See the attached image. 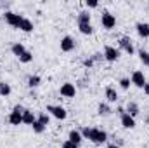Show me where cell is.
I'll return each instance as SVG.
<instances>
[{
	"mask_svg": "<svg viewBox=\"0 0 149 148\" xmlns=\"http://www.w3.org/2000/svg\"><path fill=\"white\" fill-rule=\"evenodd\" d=\"M127 113H128L130 117H134V118H135V117L141 113L139 105H137V103H128V105H127Z\"/></svg>",
	"mask_w": 149,
	"mask_h": 148,
	"instance_id": "19",
	"label": "cell"
},
{
	"mask_svg": "<svg viewBox=\"0 0 149 148\" xmlns=\"http://www.w3.org/2000/svg\"><path fill=\"white\" fill-rule=\"evenodd\" d=\"M10 51H12V54H14L16 58H21V56H23V54H24V52H26L28 49H26V47H24V45H23L21 42H16V44H12Z\"/></svg>",
	"mask_w": 149,
	"mask_h": 148,
	"instance_id": "13",
	"label": "cell"
},
{
	"mask_svg": "<svg viewBox=\"0 0 149 148\" xmlns=\"http://www.w3.org/2000/svg\"><path fill=\"white\" fill-rule=\"evenodd\" d=\"M102 54H104V59H106L108 63H114V61L120 59V49H116V47H113V45H106Z\"/></svg>",
	"mask_w": 149,
	"mask_h": 148,
	"instance_id": "5",
	"label": "cell"
},
{
	"mask_svg": "<svg viewBox=\"0 0 149 148\" xmlns=\"http://www.w3.org/2000/svg\"><path fill=\"white\" fill-rule=\"evenodd\" d=\"M10 92H12L10 85H9L7 82H0V96H2V98H7Z\"/></svg>",
	"mask_w": 149,
	"mask_h": 148,
	"instance_id": "20",
	"label": "cell"
},
{
	"mask_svg": "<svg viewBox=\"0 0 149 148\" xmlns=\"http://www.w3.org/2000/svg\"><path fill=\"white\" fill-rule=\"evenodd\" d=\"M90 129H92V127H83V129L80 131L81 136H83V140H88V138H90Z\"/></svg>",
	"mask_w": 149,
	"mask_h": 148,
	"instance_id": "29",
	"label": "cell"
},
{
	"mask_svg": "<svg viewBox=\"0 0 149 148\" xmlns=\"http://www.w3.org/2000/svg\"><path fill=\"white\" fill-rule=\"evenodd\" d=\"M61 148H78L76 147V145H74V143H71V141H70V140H66V141H64V143H63V147Z\"/></svg>",
	"mask_w": 149,
	"mask_h": 148,
	"instance_id": "32",
	"label": "cell"
},
{
	"mask_svg": "<svg viewBox=\"0 0 149 148\" xmlns=\"http://www.w3.org/2000/svg\"><path fill=\"white\" fill-rule=\"evenodd\" d=\"M78 30H80L81 35H92V33H94L92 25H78Z\"/></svg>",
	"mask_w": 149,
	"mask_h": 148,
	"instance_id": "21",
	"label": "cell"
},
{
	"mask_svg": "<svg viewBox=\"0 0 149 148\" xmlns=\"http://www.w3.org/2000/svg\"><path fill=\"white\" fill-rule=\"evenodd\" d=\"M23 111L24 108L21 106V105H16L12 111H10V115H9V122L12 124V125H19V124H23Z\"/></svg>",
	"mask_w": 149,
	"mask_h": 148,
	"instance_id": "3",
	"label": "cell"
},
{
	"mask_svg": "<svg viewBox=\"0 0 149 148\" xmlns=\"http://www.w3.org/2000/svg\"><path fill=\"white\" fill-rule=\"evenodd\" d=\"M92 143L95 145H104L108 141V132L102 131V129H97V127H92L90 129V138H88Z\"/></svg>",
	"mask_w": 149,
	"mask_h": 148,
	"instance_id": "1",
	"label": "cell"
},
{
	"mask_svg": "<svg viewBox=\"0 0 149 148\" xmlns=\"http://www.w3.org/2000/svg\"><path fill=\"white\" fill-rule=\"evenodd\" d=\"M35 120H37V118H35L33 111L24 108V111H23V124H26V125H33V122H35Z\"/></svg>",
	"mask_w": 149,
	"mask_h": 148,
	"instance_id": "15",
	"label": "cell"
},
{
	"mask_svg": "<svg viewBox=\"0 0 149 148\" xmlns=\"http://www.w3.org/2000/svg\"><path fill=\"white\" fill-rule=\"evenodd\" d=\"M3 19H5V23L10 25L12 28H19V25H21V21H23V16L7 11V12H3Z\"/></svg>",
	"mask_w": 149,
	"mask_h": 148,
	"instance_id": "4",
	"label": "cell"
},
{
	"mask_svg": "<svg viewBox=\"0 0 149 148\" xmlns=\"http://www.w3.org/2000/svg\"><path fill=\"white\" fill-rule=\"evenodd\" d=\"M135 30H137L139 37H142V38L149 37V23H137L135 25Z\"/></svg>",
	"mask_w": 149,
	"mask_h": 148,
	"instance_id": "12",
	"label": "cell"
},
{
	"mask_svg": "<svg viewBox=\"0 0 149 148\" xmlns=\"http://www.w3.org/2000/svg\"><path fill=\"white\" fill-rule=\"evenodd\" d=\"M87 7H88V9H95V7H99V2H95V0H90V2H88V0H87Z\"/></svg>",
	"mask_w": 149,
	"mask_h": 148,
	"instance_id": "31",
	"label": "cell"
},
{
	"mask_svg": "<svg viewBox=\"0 0 149 148\" xmlns=\"http://www.w3.org/2000/svg\"><path fill=\"white\" fill-rule=\"evenodd\" d=\"M73 49H74V40H73V37L66 35V37L61 38V51H63V52H71Z\"/></svg>",
	"mask_w": 149,
	"mask_h": 148,
	"instance_id": "10",
	"label": "cell"
},
{
	"mask_svg": "<svg viewBox=\"0 0 149 148\" xmlns=\"http://www.w3.org/2000/svg\"><path fill=\"white\" fill-rule=\"evenodd\" d=\"M104 96H106L108 103H116V99H118V92H116L113 87H106V91H104Z\"/></svg>",
	"mask_w": 149,
	"mask_h": 148,
	"instance_id": "17",
	"label": "cell"
},
{
	"mask_svg": "<svg viewBox=\"0 0 149 148\" xmlns=\"http://www.w3.org/2000/svg\"><path fill=\"white\" fill-rule=\"evenodd\" d=\"M120 120H121V125H123L125 129H134V127H135V118L130 117L127 111H125L123 115H120Z\"/></svg>",
	"mask_w": 149,
	"mask_h": 148,
	"instance_id": "11",
	"label": "cell"
},
{
	"mask_svg": "<svg viewBox=\"0 0 149 148\" xmlns=\"http://www.w3.org/2000/svg\"><path fill=\"white\" fill-rule=\"evenodd\" d=\"M101 25H102V28H106V30H113V28L116 26V18L113 16L111 12L104 11L102 16H101Z\"/></svg>",
	"mask_w": 149,
	"mask_h": 148,
	"instance_id": "6",
	"label": "cell"
},
{
	"mask_svg": "<svg viewBox=\"0 0 149 148\" xmlns=\"http://www.w3.org/2000/svg\"><path fill=\"white\" fill-rule=\"evenodd\" d=\"M78 25H90V12L88 11H81L78 14Z\"/></svg>",
	"mask_w": 149,
	"mask_h": 148,
	"instance_id": "18",
	"label": "cell"
},
{
	"mask_svg": "<svg viewBox=\"0 0 149 148\" xmlns=\"http://www.w3.org/2000/svg\"><path fill=\"white\" fill-rule=\"evenodd\" d=\"M108 148H120L116 143H111V145H108Z\"/></svg>",
	"mask_w": 149,
	"mask_h": 148,
	"instance_id": "35",
	"label": "cell"
},
{
	"mask_svg": "<svg viewBox=\"0 0 149 148\" xmlns=\"http://www.w3.org/2000/svg\"><path fill=\"white\" fill-rule=\"evenodd\" d=\"M40 82H42V78L38 77V75H30V78H28V87H38L40 85Z\"/></svg>",
	"mask_w": 149,
	"mask_h": 148,
	"instance_id": "22",
	"label": "cell"
},
{
	"mask_svg": "<svg viewBox=\"0 0 149 148\" xmlns=\"http://www.w3.org/2000/svg\"><path fill=\"white\" fill-rule=\"evenodd\" d=\"M130 84H132L130 78H121V80H120V87H121L123 91H127V89L130 87Z\"/></svg>",
	"mask_w": 149,
	"mask_h": 148,
	"instance_id": "28",
	"label": "cell"
},
{
	"mask_svg": "<svg viewBox=\"0 0 149 148\" xmlns=\"http://www.w3.org/2000/svg\"><path fill=\"white\" fill-rule=\"evenodd\" d=\"M144 92L149 96V82H146V85H144Z\"/></svg>",
	"mask_w": 149,
	"mask_h": 148,
	"instance_id": "34",
	"label": "cell"
},
{
	"mask_svg": "<svg viewBox=\"0 0 149 148\" xmlns=\"http://www.w3.org/2000/svg\"><path fill=\"white\" fill-rule=\"evenodd\" d=\"M139 58H141V61H142L144 66H149V52L148 51L141 49V51H139Z\"/></svg>",
	"mask_w": 149,
	"mask_h": 148,
	"instance_id": "25",
	"label": "cell"
},
{
	"mask_svg": "<svg viewBox=\"0 0 149 148\" xmlns=\"http://www.w3.org/2000/svg\"><path fill=\"white\" fill-rule=\"evenodd\" d=\"M68 140L78 147V145L83 141V136H81V132H80V131H74V129H73V131H70V134H68Z\"/></svg>",
	"mask_w": 149,
	"mask_h": 148,
	"instance_id": "14",
	"label": "cell"
},
{
	"mask_svg": "<svg viewBox=\"0 0 149 148\" xmlns=\"http://www.w3.org/2000/svg\"><path fill=\"white\" fill-rule=\"evenodd\" d=\"M19 61H21V63H24V65H26V63H31V61H33V54H31L30 51H26V52L19 58Z\"/></svg>",
	"mask_w": 149,
	"mask_h": 148,
	"instance_id": "26",
	"label": "cell"
},
{
	"mask_svg": "<svg viewBox=\"0 0 149 148\" xmlns=\"http://www.w3.org/2000/svg\"><path fill=\"white\" fill-rule=\"evenodd\" d=\"M97 111H99V115L106 117V115H109V113H111V108H109V105H108V103H101V105H99V108H97Z\"/></svg>",
	"mask_w": 149,
	"mask_h": 148,
	"instance_id": "23",
	"label": "cell"
},
{
	"mask_svg": "<svg viewBox=\"0 0 149 148\" xmlns=\"http://www.w3.org/2000/svg\"><path fill=\"white\" fill-rule=\"evenodd\" d=\"M130 82L135 85V87H139V89H144V85H146V77L144 73L141 72V70H135L132 77H130Z\"/></svg>",
	"mask_w": 149,
	"mask_h": 148,
	"instance_id": "8",
	"label": "cell"
},
{
	"mask_svg": "<svg viewBox=\"0 0 149 148\" xmlns=\"http://www.w3.org/2000/svg\"><path fill=\"white\" fill-rule=\"evenodd\" d=\"M31 127H33V131H35L37 134H42V132L45 131V125H43V124H40L38 120H35V122H33V125H31Z\"/></svg>",
	"mask_w": 149,
	"mask_h": 148,
	"instance_id": "27",
	"label": "cell"
},
{
	"mask_svg": "<svg viewBox=\"0 0 149 148\" xmlns=\"http://www.w3.org/2000/svg\"><path fill=\"white\" fill-rule=\"evenodd\" d=\"M59 92H61L63 98H74V94H76V87H74V84H71V82H64V84L61 85Z\"/></svg>",
	"mask_w": 149,
	"mask_h": 148,
	"instance_id": "9",
	"label": "cell"
},
{
	"mask_svg": "<svg viewBox=\"0 0 149 148\" xmlns=\"http://www.w3.org/2000/svg\"><path fill=\"white\" fill-rule=\"evenodd\" d=\"M102 58H104V54H101V52H95V54L92 56V61L95 63V61H99V59H102Z\"/></svg>",
	"mask_w": 149,
	"mask_h": 148,
	"instance_id": "33",
	"label": "cell"
},
{
	"mask_svg": "<svg viewBox=\"0 0 149 148\" xmlns=\"http://www.w3.org/2000/svg\"><path fill=\"white\" fill-rule=\"evenodd\" d=\"M45 111H47L49 115H52L54 118H57V120H64V118L68 117L66 108H63V106H59V105H49Z\"/></svg>",
	"mask_w": 149,
	"mask_h": 148,
	"instance_id": "2",
	"label": "cell"
},
{
	"mask_svg": "<svg viewBox=\"0 0 149 148\" xmlns=\"http://www.w3.org/2000/svg\"><path fill=\"white\" fill-rule=\"evenodd\" d=\"M83 66H85V68H92V66H94V61H92V58H87V59H83Z\"/></svg>",
	"mask_w": 149,
	"mask_h": 148,
	"instance_id": "30",
	"label": "cell"
},
{
	"mask_svg": "<svg viewBox=\"0 0 149 148\" xmlns=\"http://www.w3.org/2000/svg\"><path fill=\"white\" fill-rule=\"evenodd\" d=\"M37 120L40 122V124H43V125L47 127V125H49V122H50V115H49V113H45V111H42V113L38 115Z\"/></svg>",
	"mask_w": 149,
	"mask_h": 148,
	"instance_id": "24",
	"label": "cell"
},
{
	"mask_svg": "<svg viewBox=\"0 0 149 148\" xmlns=\"http://www.w3.org/2000/svg\"><path fill=\"white\" fill-rule=\"evenodd\" d=\"M33 23L28 19V18H23V21H21V25H19V30L21 32H24V33H30V32H33Z\"/></svg>",
	"mask_w": 149,
	"mask_h": 148,
	"instance_id": "16",
	"label": "cell"
},
{
	"mask_svg": "<svg viewBox=\"0 0 149 148\" xmlns=\"http://www.w3.org/2000/svg\"><path fill=\"white\" fill-rule=\"evenodd\" d=\"M118 45H120V51H123V52H127V54H130V56L135 52V47H134L130 37H121L118 40Z\"/></svg>",
	"mask_w": 149,
	"mask_h": 148,
	"instance_id": "7",
	"label": "cell"
}]
</instances>
